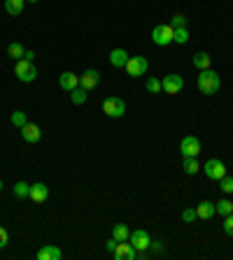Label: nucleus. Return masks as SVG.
<instances>
[{
	"label": "nucleus",
	"instance_id": "6e6552de",
	"mask_svg": "<svg viewBox=\"0 0 233 260\" xmlns=\"http://www.w3.org/2000/svg\"><path fill=\"white\" fill-rule=\"evenodd\" d=\"M129 242L133 244L135 251H147L149 244H152V237H149L147 230H133L129 235Z\"/></svg>",
	"mask_w": 233,
	"mask_h": 260
},
{
	"label": "nucleus",
	"instance_id": "72a5a7b5",
	"mask_svg": "<svg viewBox=\"0 0 233 260\" xmlns=\"http://www.w3.org/2000/svg\"><path fill=\"white\" fill-rule=\"evenodd\" d=\"M116 244H119V242H116L114 237H112V239H107V242H105V248H107V251H110V253H112V251H114V248H116Z\"/></svg>",
	"mask_w": 233,
	"mask_h": 260
},
{
	"label": "nucleus",
	"instance_id": "412c9836",
	"mask_svg": "<svg viewBox=\"0 0 233 260\" xmlns=\"http://www.w3.org/2000/svg\"><path fill=\"white\" fill-rule=\"evenodd\" d=\"M86 96H89V91L82 89V86H75L73 91H70V100H73V105H84L86 103Z\"/></svg>",
	"mask_w": 233,
	"mask_h": 260
},
{
	"label": "nucleus",
	"instance_id": "cd10ccee",
	"mask_svg": "<svg viewBox=\"0 0 233 260\" xmlns=\"http://www.w3.org/2000/svg\"><path fill=\"white\" fill-rule=\"evenodd\" d=\"M12 123L17 128H24L26 123H28V116H26V112H14V114H12Z\"/></svg>",
	"mask_w": 233,
	"mask_h": 260
},
{
	"label": "nucleus",
	"instance_id": "f03ea898",
	"mask_svg": "<svg viewBox=\"0 0 233 260\" xmlns=\"http://www.w3.org/2000/svg\"><path fill=\"white\" fill-rule=\"evenodd\" d=\"M103 112L110 116V119H122V116L126 114V103H124L122 98L110 96L103 100Z\"/></svg>",
	"mask_w": 233,
	"mask_h": 260
},
{
	"label": "nucleus",
	"instance_id": "9b49d317",
	"mask_svg": "<svg viewBox=\"0 0 233 260\" xmlns=\"http://www.w3.org/2000/svg\"><path fill=\"white\" fill-rule=\"evenodd\" d=\"M100 84V72L98 70H84V72L80 74V86L82 89H86V91H91V89H96V86Z\"/></svg>",
	"mask_w": 233,
	"mask_h": 260
},
{
	"label": "nucleus",
	"instance_id": "1a4fd4ad",
	"mask_svg": "<svg viewBox=\"0 0 233 260\" xmlns=\"http://www.w3.org/2000/svg\"><path fill=\"white\" fill-rule=\"evenodd\" d=\"M161 84H163V93L175 96V93H180L184 89V79L180 74H166V77L161 79Z\"/></svg>",
	"mask_w": 233,
	"mask_h": 260
},
{
	"label": "nucleus",
	"instance_id": "7c9ffc66",
	"mask_svg": "<svg viewBox=\"0 0 233 260\" xmlns=\"http://www.w3.org/2000/svg\"><path fill=\"white\" fill-rule=\"evenodd\" d=\"M196 209H184L182 212V221L184 223H194V221H196Z\"/></svg>",
	"mask_w": 233,
	"mask_h": 260
},
{
	"label": "nucleus",
	"instance_id": "f8f14e48",
	"mask_svg": "<svg viewBox=\"0 0 233 260\" xmlns=\"http://www.w3.org/2000/svg\"><path fill=\"white\" fill-rule=\"evenodd\" d=\"M19 130H21L24 142H28V144H37L40 137H42V130H40V126H35V123H26V126L19 128Z\"/></svg>",
	"mask_w": 233,
	"mask_h": 260
},
{
	"label": "nucleus",
	"instance_id": "ddd939ff",
	"mask_svg": "<svg viewBox=\"0 0 233 260\" xmlns=\"http://www.w3.org/2000/svg\"><path fill=\"white\" fill-rule=\"evenodd\" d=\"M28 198H31L33 202H37V205H42V202H47V198H49V188L44 186L42 182L31 184V195H28Z\"/></svg>",
	"mask_w": 233,
	"mask_h": 260
},
{
	"label": "nucleus",
	"instance_id": "4c0bfd02",
	"mask_svg": "<svg viewBox=\"0 0 233 260\" xmlns=\"http://www.w3.org/2000/svg\"><path fill=\"white\" fill-rule=\"evenodd\" d=\"M0 191H3V179H0Z\"/></svg>",
	"mask_w": 233,
	"mask_h": 260
},
{
	"label": "nucleus",
	"instance_id": "f3484780",
	"mask_svg": "<svg viewBox=\"0 0 233 260\" xmlns=\"http://www.w3.org/2000/svg\"><path fill=\"white\" fill-rule=\"evenodd\" d=\"M215 214H217L215 205H212V202H208V200H203L201 205L196 207V216L201 218V221H208V218H212Z\"/></svg>",
	"mask_w": 233,
	"mask_h": 260
},
{
	"label": "nucleus",
	"instance_id": "dca6fc26",
	"mask_svg": "<svg viewBox=\"0 0 233 260\" xmlns=\"http://www.w3.org/2000/svg\"><path fill=\"white\" fill-rule=\"evenodd\" d=\"M59 84H61L63 91H73L75 86H80V74H75V72H63L61 77H59Z\"/></svg>",
	"mask_w": 233,
	"mask_h": 260
},
{
	"label": "nucleus",
	"instance_id": "423d86ee",
	"mask_svg": "<svg viewBox=\"0 0 233 260\" xmlns=\"http://www.w3.org/2000/svg\"><path fill=\"white\" fill-rule=\"evenodd\" d=\"M147 67H149V61L145 56H131L124 70H126L129 77H142V74L147 72Z\"/></svg>",
	"mask_w": 233,
	"mask_h": 260
},
{
	"label": "nucleus",
	"instance_id": "393cba45",
	"mask_svg": "<svg viewBox=\"0 0 233 260\" xmlns=\"http://www.w3.org/2000/svg\"><path fill=\"white\" fill-rule=\"evenodd\" d=\"M184 172L187 175H196V172H201V163H198L196 158H184Z\"/></svg>",
	"mask_w": 233,
	"mask_h": 260
},
{
	"label": "nucleus",
	"instance_id": "c85d7f7f",
	"mask_svg": "<svg viewBox=\"0 0 233 260\" xmlns=\"http://www.w3.org/2000/svg\"><path fill=\"white\" fill-rule=\"evenodd\" d=\"M219 184H221V191H224V193H226V195H231L233 193V177H221V179H219Z\"/></svg>",
	"mask_w": 233,
	"mask_h": 260
},
{
	"label": "nucleus",
	"instance_id": "a878e982",
	"mask_svg": "<svg viewBox=\"0 0 233 260\" xmlns=\"http://www.w3.org/2000/svg\"><path fill=\"white\" fill-rule=\"evenodd\" d=\"M187 40H189V31H187V28H175V33H172V42L187 44Z\"/></svg>",
	"mask_w": 233,
	"mask_h": 260
},
{
	"label": "nucleus",
	"instance_id": "bb28decb",
	"mask_svg": "<svg viewBox=\"0 0 233 260\" xmlns=\"http://www.w3.org/2000/svg\"><path fill=\"white\" fill-rule=\"evenodd\" d=\"M145 89H147L149 93H161V91H163V84H161V79L149 77V79H147V84H145Z\"/></svg>",
	"mask_w": 233,
	"mask_h": 260
},
{
	"label": "nucleus",
	"instance_id": "0eeeda50",
	"mask_svg": "<svg viewBox=\"0 0 233 260\" xmlns=\"http://www.w3.org/2000/svg\"><path fill=\"white\" fill-rule=\"evenodd\" d=\"M180 151H182L184 158H196L198 153H201V139H198L196 135H187V137H182V142H180Z\"/></svg>",
	"mask_w": 233,
	"mask_h": 260
},
{
	"label": "nucleus",
	"instance_id": "c9c22d12",
	"mask_svg": "<svg viewBox=\"0 0 233 260\" xmlns=\"http://www.w3.org/2000/svg\"><path fill=\"white\" fill-rule=\"evenodd\" d=\"M24 58H26V61H33V58H35V51H31V49H26Z\"/></svg>",
	"mask_w": 233,
	"mask_h": 260
},
{
	"label": "nucleus",
	"instance_id": "2f4dec72",
	"mask_svg": "<svg viewBox=\"0 0 233 260\" xmlns=\"http://www.w3.org/2000/svg\"><path fill=\"white\" fill-rule=\"evenodd\" d=\"M224 232H226L228 237H233V214L224 216Z\"/></svg>",
	"mask_w": 233,
	"mask_h": 260
},
{
	"label": "nucleus",
	"instance_id": "f257e3e1",
	"mask_svg": "<svg viewBox=\"0 0 233 260\" xmlns=\"http://www.w3.org/2000/svg\"><path fill=\"white\" fill-rule=\"evenodd\" d=\"M198 91L201 93H205V96H212V93H217L219 91V74L215 72V70H201V74H198Z\"/></svg>",
	"mask_w": 233,
	"mask_h": 260
},
{
	"label": "nucleus",
	"instance_id": "e433bc0d",
	"mask_svg": "<svg viewBox=\"0 0 233 260\" xmlns=\"http://www.w3.org/2000/svg\"><path fill=\"white\" fill-rule=\"evenodd\" d=\"M26 3H37V0H26Z\"/></svg>",
	"mask_w": 233,
	"mask_h": 260
},
{
	"label": "nucleus",
	"instance_id": "7ed1b4c3",
	"mask_svg": "<svg viewBox=\"0 0 233 260\" xmlns=\"http://www.w3.org/2000/svg\"><path fill=\"white\" fill-rule=\"evenodd\" d=\"M172 33H175V28H172L170 24H159L154 26L152 31V40L156 47H168V44L172 42Z\"/></svg>",
	"mask_w": 233,
	"mask_h": 260
},
{
	"label": "nucleus",
	"instance_id": "473e14b6",
	"mask_svg": "<svg viewBox=\"0 0 233 260\" xmlns=\"http://www.w3.org/2000/svg\"><path fill=\"white\" fill-rule=\"evenodd\" d=\"M7 242H10V235H7V230L0 225V248H5Z\"/></svg>",
	"mask_w": 233,
	"mask_h": 260
},
{
	"label": "nucleus",
	"instance_id": "4be33fe9",
	"mask_svg": "<svg viewBox=\"0 0 233 260\" xmlns=\"http://www.w3.org/2000/svg\"><path fill=\"white\" fill-rule=\"evenodd\" d=\"M129 235H131V230L126 228L124 223H116L114 228H112V237H114L116 242H126V239H129Z\"/></svg>",
	"mask_w": 233,
	"mask_h": 260
},
{
	"label": "nucleus",
	"instance_id": "f704fd0d",
	"mask_svg": "<svg viewBox=\"0 0 233 260\" xmlns=\"http://www.w3.org/2000/svg\"><path fill=\"white\" fill-rule=\"evenodd\" d=\"M149 246L154 248V253H161V251H163V246H161L159 242H152V244H149Z\"/></svg>",
	"mask_w": 233,
	"mask_h": 260
},
{
	"label": "nucleus",
	"instance_id": "4468645a",
	"mask_svg": "<svg viewBox=\"0 0 233 260\" xmlns=\"http://www.w3.org/2000/svg\"><path fill=\"white\" fill-rule=\"evenodd\" d=\"M35 255L37 260H61V248L54 246V244H44Z\"/></svg>",
	"mask_w": 233,
	"mask_h": 260
},
{
	"label": "nucleus",
	"instance_id": "aec40b11",
	"mask_svg": "<svg viewBox=\"0 0 233 260\" xmlns=\"http://www.w3.org/2000/svg\"><path fill=\"white\" fill-rule=\"evenodd\" d=\"M210 63H212V56H210V54H205V51L194 54V65H196L198 70H208Z\"/></svg>",
	"mask_w": 233,
	"mask_h": 260
},
{
	"label": "nucleus",
	"instance_id": "20e7f679",
	"mask_svg": "<svg viewBox=\"0 0 233 260\" xmlns=\"http://www.w3.org/2000/svg\"><path fill=\"white\" fill-rule=\"evenodd\" d=\"M14 72H17V79H19V81H26V84H31V81H35V77H37V67L33 65V61H26V58H21V61H17Z\"/></svg>",
	"mask_w": 233,
	"mask_h": 260
},
{
	"label": "nucleus",
	"instance_id": "9d476101",
	"mask_svg": "<svg viewBox=\"0 0 233 260\" xmlns=\"http://www.w3.org/2000/svg\"><path fill=\"white\" fill-rule=\"evenodd\" d=\"M112 255H114L116 260H135V255H138V251L133 248V244L126 239V242H119L116 244V248L112 251Z\"/></svg>",
	"mask_w": 233,
	"mask_h": 260
},
{
	"label": "nucleus",
	"instance_id": "5701e85b",
	"mask_svg": "<svg viewBox=\"0 0 233 260\" xmlns=\"http://www.w3.org/2000/svg\"><path fill=\"white\" fill-rule=\"evenodd\" d=\"M215 209L221 216H228V214H233V202L224 198V200H219V202H215Z\"/></svg>",
	"mask_w": 233,
	"mask_h": 260
},
{
	"label": "nucleus",
	"instance_id": "39448f33",
	"mask_svg": "<svg viewBox=\"0 0 233 260\" xmlns=\"http://www.w3.org/2000/svg\"><path fill=\"white\" fill-rule=\"evenodd\" d=\"M201 169L205 172L208 179H212V182H219L221 177H226V165L221 163L219 158H210L205 165H201Z\"/></svg>",
	"mask_w": 233,
	"mask_h": 260
},
{
	"label": "nucleus",
	"instance_id": "a211bd4d",
	"mask_svg": "<svg viewBox=\"0 0 233 260\" xmlns=\"http://www.w3.org/2000/svg\"><path fill=\"white\" fill-rule=\"evenodd\" d=\"M24 3L26 0H5V12L10 17H19V14L24 12Z\"/></svg>",
	"mask_w": 233,
	"mask_h": 260
},
{
	"label": "nucleus",
	"instance_id": "2eb2a0df",
	"mask_svg": "<svg viewBox=\"0 0 233 260\" xmlns=\"http://www.w3.org/2000/svg\"><path fill=\"white\" fill-rule=\"evenodd\" d=\"M129 51L126 49H112L110 51V63L112 67H126V63H129Z\"/></svg>",
	"mask_w": 233,
	"mask_h": 260
},
{
	"label": "nucleus",
	"instance_id": "c756f323",
	"mask_svg": "<svg viewBox=\"0 0 233 260\" xmlns=\"http://www.w3.org/2000/svg\"><path fill=\"white\" fill-rule=\"evenodd\" d=\"M170 26L172 28H187V17H184V14H175Z\"/></svg>",
	"mask_w": 233,
	"mask_h": 260
},
{
	"label": "nucleus",
	"instance_id": "6ab92c4d",
	"mask_svg": "<svg viewBox=\"0 0 233 260\" xmlns=\"http://www.w3.org/2000/svg\"><path fill=\"white\" fill-rule=\"evenodd\" d=\"M24 54H26L24 44H19V42H10V44H7V56H10V58H14V61H21V58H24Z\"/></svg>",
	"mask_w": 233,
	"mask_h": 260
},
{
	"label": "nucleus",
	"instance_id": "b1692460",
	"mask_svg": "<svg viewBox=\"0 0 233 260\" xmlns=\"http://www.w3.org/2000/svg\"><path fill=\"white\" fill-rule=\"evenodd\" d=\"M14 195H17L19 200H24L31 195V184H26V182H17L14 184Z\"/></svg>",
	"mask_w": 233,
	"mask_h": 260
}]
</instances>
